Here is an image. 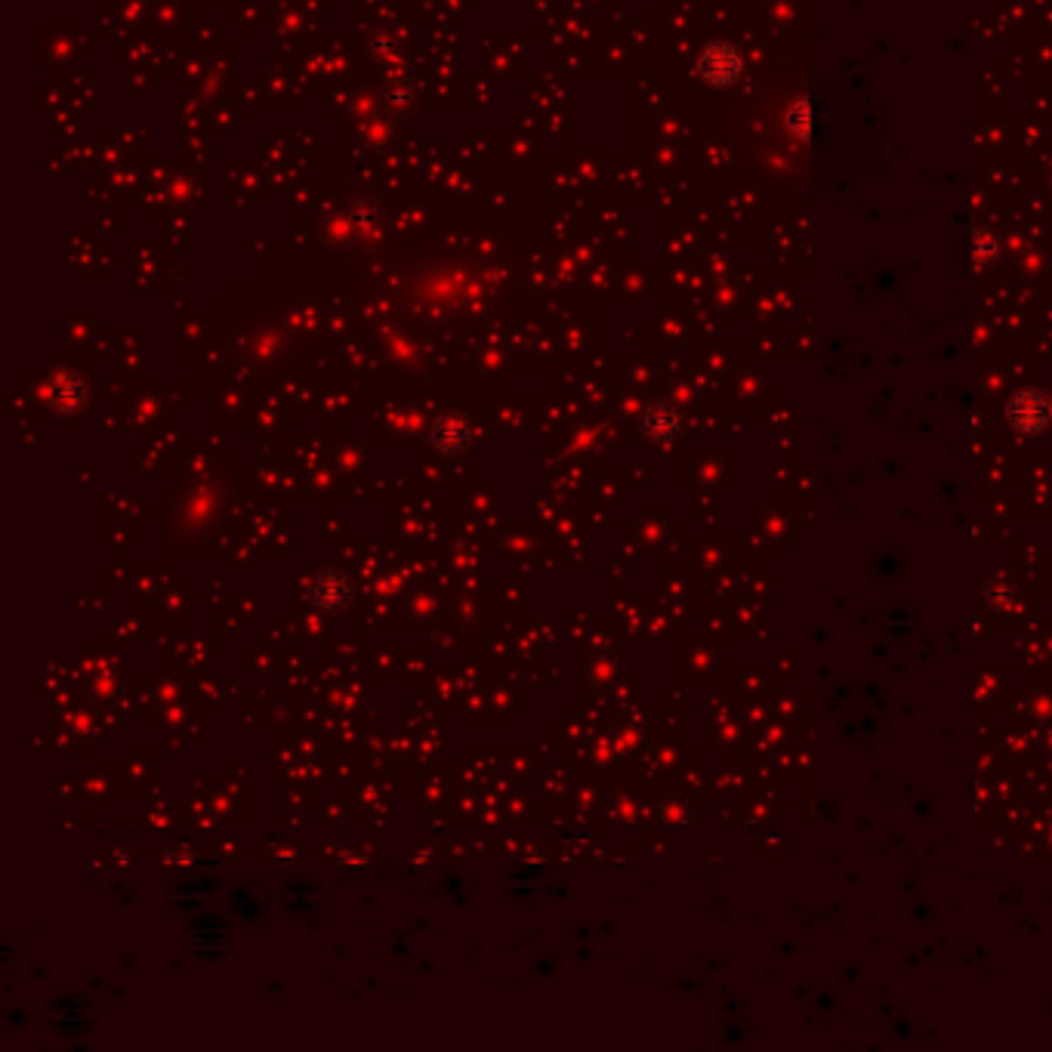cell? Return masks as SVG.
Masks as SVG:
<instances>
[{
    "label": "cell",
    "mask_w": 1052,
    "mask_h": 1052,
    "mask_svg": "<svg viewBox=\"0 0 1052 1052\" xmlns=\"http://www.w3.org/2000/svg\"><path fill=\"white\" fill-rule=\"evenodd\" d=\"M50 395H53V402H59L62 408L81 405V398H84V383H81L78 377L65 374V377H59V380L53 383Z\"/></svg>",
    "instance_id": "277c9868"
},
{
    "label": "cell",
    "mask_w": 1052,
    "mask_h": 1052,
    "mask_svg": "<svg viewBox=\"0 0 1052 1052\" xmlns=\"http://www.w3.org/2000/svg\"><path fill=\"white\" fill-rule=\"evenodd\" d=\"M432 442L439 445L442 451H460L469 442V429L457 417H442L439 423L432 426Z\"/></svg>",
    "instance_id": "3957f363"
},
{
    "label": "cell",
    "mask_w": 1052,
    "mask_h": 1052,
    "mask_svg": "<svg viewBox=\"0 0 1052 1052\" xmlns=\"http://www.w3.org/2000/svg\"><path fill=\"white\" fill-rule=\"evenodd\" d=\"M315 599H318V605L337 611L343 602H349V580L343 574H334V571L318 577L315 580Z\"/></svg>",
    "instance_id": "7a4b0ae2"
},
{
    "label": "cell",
    "mask_w": 1052,
    "mask_h": 1052,
    "mask_svg": "<svg viewBox=\"0 0 1052 1052\" xmlns=\"http://www.w3.org/2000/svg\"><path fill=\"white\" fill-rule=\"evenodd\" d=\"M738 68H741L738 53H735L732 47H722V44H719V47H707V50H704V56H701V62H698L701 78H704V81H710V84L735 81Z\"/></svg>",
    "instance_id": "6da1fadb"
}]
</instances>
